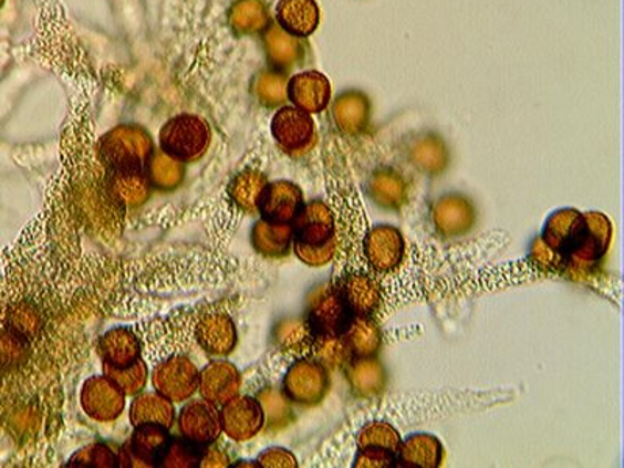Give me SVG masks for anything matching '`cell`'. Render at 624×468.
I'll use <instances>...</instances> for the list:
<instances>
[{
  "label": "cell",
  "instance_id": "cell-1",
  "mask_svg": "<svg viewBox=\"0 0 624 468\" xmlns=\"http://www.w3.org/2000/svg\"><path fill=\"white\" fill-rule=\"evenodd\" d=\"M511 394L505 391H448L437 394L408 395L386 402L383 417L402 422H424L431 418L453 416V414L470 413L490 408L509 402Z\"/></svg>",
  "mask_w": 624,
  "mask_h": 468
},
{
  "label": "cell",
  "instance_id": "cell-2",
  "mask_svg": "<svg viewBox=\"0 0 624 468\" xmlns=\"http://www.w3.org/2000/svg\"><path fill=\"white\" fill-rule=\"evenodd\" d=\"M612 223L603 212H587L584 215V227L580 241L576 242L572 253L566 257L564 275H584L599 268L600 262L606 257L612 242Z\"/></svg>",
  "mask_w": 624,
  "mask_h": 468
},
{
  "label": "cell",
  "instance_id": "cell-3",
  "mask_svg": "<svg viewBox=\"0 0 624 468\" xmlns=\"http://www.w3.org/2000/svg\"><path fill=\"white\" fill-rule=\"evenodd\" d=\"M398 429L387 420L371 422L361 428L356 437L357 468H384L397 464V453L402 445Z\"/></svg>",
  "mask_w": 624,
  "mask_h": 468
},
{
  "label": "cell",
  "instance_id": "cell-4",
  "mask_svg": "<svg viewBox=\"0 0 624 468\" xmlns=\"http://www.w3.org/2000/svg\"><path fill=\"white\" fill-rule=\"evenodd\" d=\"M363 254L372 272L378 275H392L405 262V236L397 227L386 223L368 228L364 238Z\"/></svg>",
  "mask_w": 624,
  "mask_h": 468
},
{
  "label": "cell",
  "instance_id": "cell-5",
  "mask_svg": "<svg viewBox=\"0 0 624 468\" xmlns=\"http://www.w3.org/2000/svg\"><path fill=\"white\" fill-rule=\"evenodd\" d=\"M478 215L474 201L462 194H447L434 201L431 222L440 238H464L477 226Z\"/></svg>",
  "mask_w": 624,
  "mask_h": 468
},
{
  "label": "cell",
  "instance_id": "cell-6",
  "mask_svg": "<svg viewBox=\"0 0 624 468\" xmlns=\"http://www.w3.org/2000/svg\"><path fill=\"white\" fill-rule=\"evenodd\" d=\"M545 277V273L528 257L527 260L511 261L508 264L479 270L477 275L474 273L464 280L458 289L460 292L495 291V289L516 287V284Z\"/></svg>",
  "mask_w": 624,
  "mask_h": 468
},
{
  "label": "cell",
  "instance_id": "cell-7",
  "mask_svg": "<svg viewBox=\"0 0 624 468\" xmlns=\"http://www.w3.org/2000/svg\"><path fill=\"white\" fill-rule=\"evenodd\" d=\"M406 162L425 177H440L451 162L447 141L436 132H422L405 144Z\"/></svg>",
  "mask_w": 624,
  "mask_h": 468
},
{
  "label": "cell",
  "instance_id": "cell-8",
  "mask_svg": "<svg viewBox=\"0 0 624 468\" xmlns=\"http://www.w3.org/2000/svg\"><path fill=\"white\" fill-rule=\"evenodd\" d=\"M337 289L356 318H376L382 311V284L372 277V273L364 270L345 273Z\"/></svg>",
  "mask_w": 624,
  "mask_h": 468
},
{
  "label": "cell",
  "instance_id": "cell-9",
  "mask_svg": "<svg viewBox=\"0 0 624 468\" xmlns=\"http://www.w3.org/2000/svg\"><path fill=\"white\" fill-rule=\"evenodd\" d=\"M272 132L278 143L292 154H303L315 144L314 121L295 106H284L275 114Z\"/></svg>",
  "mask_w": 624,
  "mask_h": 468
},
{
  "label": "cell",
  "instance_id": "cell-10",
  "mask_svg": "<svg viewBox=\"0 0 624 468\" xmlns=\"http://www.w3.org/2000/svg\"><path fill=\"white\" fill-rule=\"evenodd\" d=\"M331 116L337 131L357 138L367 131L372 119L371 97L361 90H345L333 101Z\"/></svg>",
  "mask_w": 624,
  "mask_h": 468
},
{
  "label": "cell",
  "instance_id": "cell-11",
  "mask_svg": "<svg viewBox=\"0 0 624 468\" xmlns=\"http://www.w3.org/2000/svg\"><path fill=\"white\" fill-rule=\"evenodd\" d=\"M367 194L379 208L398 212L408 205L410 183L395 167L382 166L368 177Z\"/></svg>",
  "mask_w": 624,
  "mask_h": 468
},
{
  "label": "cell",
  "instance_id": "cell-12",
  "mask_svg": "<svg viewBox=\"0 0 624 468\" xmlns=\"http://www.w3.org/2000/svg\"><path fill=\"white\" fill-rule=\"evenodd\" d=\"M353 318L337 287L325 288L315 299L312 322L321 336H344Z\"/></svg>",
  "mask_w": 624,
  "mask_h": 468
},
{
  "label": "cell",
  "instance_id": "cell-13",
  "mask_svg": "<svg viewBox=\"0 0 624 468\" xmlns=\"http://www.w3.org/2000/svg\"><path fill=\"white\" fill-rule=\"evenodd\" d=\"M288 98L304 113H322L331 102L330 80L319 71L300 72L289 79Z\"/></svg>",
  "mask_w": 624,
  "mask_h": 468
},
{
  "label": "cell",
  "instance_id": "cell-14",
  "mask_svg": "<svg viewBox=\"0 0 624 468\" xmlns=\"http://www.w3.org/2000/svg\"><path fill=\"white\" fill-rule=\"evenodd\" d=\"M344 367L350 391L355 397L375 399L386 391L389 378L378 357H350Z\"/></svg>",
  "mask_w": 624,
  "mask_h": 468
},
{
  "label": "cell",
  "instance_id": "cell-15",
  "mask_svg": "<svg viewBox=\"0 0 624 468\" xmlns=\"http://www.w3.org/2000/svg\"><path fill=\"white\" fill-rule=\"evenodd\" d=\"M262 44L273 70L287 72L302 64L308 44L303 38L292 37L278 24H270L262 32Z\"/></svg>",
  "mask_w": 624,
  "mask_h": 468
},
{
  "label": "cell",
  "instance_id": "cell-16",
  "mask_svg": "<svg viewBox=\"0 0 624 468\" xmlns=\"http://www.w3.org/2000/svg\"><path fill=\"white\" fill-rule=\"evenodd\" d=\"M582 227H584V215L582 212L576 211V209H559L547 220V226L543 228V235L540 238L555 253L566 258L572 253L576 242L580 241Z\"/></svg>",
  "mask_w": 624,
  "mask_h": 468
},
{
  "label": "cell",
  "instance_id": "cell-17",
  "mask_svg": "<svg viewBox=\"0 0 624 468\" xmlns=\"http://www.w3.org/2000/svg\"><path fill=\"white\" fill-rule=\"evenodd\" d=\"M277 24L292 37L310 38L321 24V9L315 0H280Z\"/></svg>",
  "mask_w": 624,
  "mask_h": 468
},
{
  "label": "cell",
  "instance_id": "cell-18",
  "mask_svg": "<svg viewBox=\"0 0 624 468\" xmlns=\"http://www.w3.org/2000/svg\"><path fill=\"white\" fill-rule=\"evenodd\" d=\"M443 444L431 434H414L402 440L397 453V466L408 468H434L443 466Z\"/></svg>",
  "mask_w": 624,
  "mask_h": 468
},
{
  "label": "cell",
  "instance_id": "cell-19",
  "mask_svg": "<svg viewBox=\"0 0 624 468\" xmlns=\"http://www.w3.org/2000/svg\"><path fill=\"white\" fill-rule=\"evenodd\" d=\"M342 337L347 344L350 357L376 356L382 349L383 334L375 318L355 315Z\"/></svg>",
  "mask_w": 624,
  "mask_h": 468
},
{
  "label": "cell",
  "instance_id": "cell-20",
  "mask_svg": "<svg viewBox=\"0 0 624 468\" xmlns=\"http://www.w3.org/2000/svg\"><path fill=\"white\" fill-rule=\"evenodd\" d=\"M231 29L238 35H262L272 24L268 6L262 0H236L228 14Z\"/></svg>",
  "mask_w": 624,
  "mask_h": 468
},
{
  "label": "cell",
  "instance_id": "cell-21",
  "mask_svg": "<svg viewBox=\"0 0 624 468\" xmlns=\"http://www.w3.org/2000/svg\"><path fill=\"white\" fill-rule=\"evenodd\" d=\"M297 397L306 402H321L330 389V376L325 365L304 364L295 371Z\"/></svg>",
  "mask_w": 624,
  "mask_h": 468
},
{
  "label": "cell",
  "instance_id": "cell-22",
  "mask_svg": "<svg viewBox=\"0 0 624 468\" xmlns=\"http://www.w3.org/2000/svg\"><path fill=\"white\" fill-rule=\"evenodd\" d=\"M287 72L273 70L261 71L253 80L254 96L266 106H278L288 101Z\"/></svg>",
  "mask_w": 624,
  "mask_h": 468
},
{
  "label": "cell",
  "instance_id": "cell-23",
  "mask_svg": "<svg viewBox=\"0 0 624 468\" xmlns=\"http://www.w3.org/2000/svg\"><path fill=\"white\" fill-rule=\"evenodd\" d=\"M321 361L323 365L330 368L344 367L350 360V352L344 337L321 336Z\"/></svg>",
  "mask_w": 624,
  "mask_h": 468
},
{
  "label": "cell",
  "instance_id": "cell-24",
  "mask_svg": "<svg viewBox=\"0 0 624 468\" xmlns=\"http://www.w3.org/2000/svg\"><path fill=\"white\" fill-rule=\"evenodd\" d=\"M2 6H3V0H0V7H2Z\"/></svg>",
  "mask_w": 624,
  "mask_h": 468
}]
</instances>
